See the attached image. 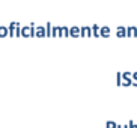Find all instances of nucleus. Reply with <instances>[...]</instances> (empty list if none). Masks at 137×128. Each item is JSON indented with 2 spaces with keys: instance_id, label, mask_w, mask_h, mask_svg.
I'll return each mask as SVG.
<instances>
[{
  "instance_id": "obj_1",
  "label": "nucleus",
  "mask_w": 137,
  "mask_h": 128,
  "mask_svg": "<svg viewBox=\"0 0 137 128\" xmlns=\"http://www.w3.org/2000/svg\"><path fill=\"white\" fill-rule=\"evenodd\" d=\"M117 81H119V84H124V86H128V84H131L133 83V80H131V75L128 74V72H119L117 74Z\"/></svg>"
},
{
  "instance_id": "obj_2",
  "label": "nucleus",
  "mask_w": 137,
  "mask_h": 128,
  "mask_svg": "<svg viewBox=\"0 0 137 128\" xmlns=\"http://www.w3.org/2000/svg\"><path fill=\"white\" fill-rule=\"evenodd\" d=\"M90 33H92V30H90V27H88V26L80 30V35H81V36H89Z\"/></svg>"
},
{
  "instance_id": "obj_3",
  "label": "nucleus",
  "mask_w": 137,
  "mask_h": 128,
  "mask_svg": "<svg viewBox=\"0 0 137 128\" xmlns=\"http://www.w3.org/2000/svg\"><path fill=\"white\" fill-rule=\"evenodd\" d=\"M36 35H38V36H44V35H45L44 27H38V29H36Z\"/></svg>"
},
{
  "instance_id": "obj_4",
  "label": "nucleus",
  "mask_w": 137,
  "mask_h": 128,
  "mask_svg": "<svg viewBox=\"0 0 137 128\" xmlns=\"http://www.w3.org/2000/svg\"><path fill=\"white\" fill-rule=\"evenodd\" d=\"M125 33H127L125 27H122V26H121V27H117V35H119V36H124Z\"/></svg>"
},
{
  "instance_id": "obj_5",
  "label": "nucleus",
  "mask_w": 137,
  "mask_h": 128,
  "mask_svg": "<svg viewBox=\"0 0 137 128\" xmlns=\"http://www.w3.org/2000/svg\"><path fill=\"white\" fill-rule=\"evenodd\" d=\"M71 35H72V36L80 35V29H78V27H72V29H71Z\"/></svg>"
},
{
  "instance_id": "obj_6",
  "label": "nucleus",
  "mask_w": 137,
  "mask_h": 128,
  "mask_svg": "<svg viewBox=\"0 0 137 128\" xmlns=\"http://www.w3.org/2000/svg\"><path fill=\"white\" fill-rule=\"evenodd\" d=\"M99 33H101V35H108V33H110V29H108V27H102V29L99 30Z\"/></svg>"
},
{
  "instance_id": "obj_7",
  "label": "nucleus",
  "mask_w": 137,
  "mask_h": 128,
  "mask_svg": "<svg viewBox=\"0 0 137 128\" xmlns=\"http://www.w3.org/2000/svg\"><path fill=\"white\" fill-rule=\"evenodd\" d=\"M128 35H137V29L136 27H130L128 29Z\"/></svg>"
},
{
  "instance_id": "obj_8",
  "label": "nucleus",
  "mask_w": 137,
  "mask_h": 128,
  "mask_svg": "<svg viewBox=\"0 0 137 128\" xmlns=\"http://www.w3.org/2000/svg\"><path fill=\"white\" fill-rule=\"evenodd\" d=\"M107 128H116V124L115 122H107Z\"/></svg>"
},
{
  "instance_id": "obj_9",
  "label": "nucleus",
  "mask_w": 137,
  "mask_h": 128,
  "mask_svg": "<svg viewBox=\"0 0 137 128\" xmlns=\"http://www.w3.org/2000/svg\"><path fill=\"white\" fill-rule=\"evenodd\" d=\"M133 79H134V81H133L131 84H136V86H137V72H134V74H133Z\"/></svg>"
},
{
  "instance_id": "obj_10",
  "label": "nucleus",
  "mask_w": 137,
  "mask_h": 128,
  "mask_svg": "<svg viewBox=\"0 0 137 128\" xmlns=\"http://www.w3.org/2000/svg\"><path fill=\"white\" fill-rule=\"evenodd\" d=\"M30 33H32V29H29V27L24 29V35H30Z\"/></svg>"
},
{
  "instance_id": "obj_11",
  "label": "nucleus",
  "mask_w": 137,
  "mask_h": 128,
  "mask_svg": "<svg viewBox=\"0 0 137 128\" xmlns=\"http://www.w3.org/2000/svg\"><path fill=\"white\" fill-rule=\"evenodd\" d=\"M93 32H95V35H99V29H98V26H93Z\"/></svg>"
},
{
  "instance_id": "obj_12",
  "label": "nucleus",
  "mask_w": 137,
  "mask_h": 128,
  "mask_svg": "<svg viewBox=\"0 0 137 128\" xmlns=\"http://www.w3.org/2000/svg\"><path fill=\"white\" fill-rule=\"evenodd\" d=\"M130 128H137V125L134 122H130Z\"/></svg>"
},
{
  "instance_id": "obj_13",
  "label": "nucleus",
  "mask_w": 137,
  "mask_h": 128,
  "mask_svg": "<svg viewBox=\"0 0 137 128\" xmlns=\"http://www.w3.org/2000/svg\"><path fill=\"white\" fill-rule=\"evenodd\" d=\"M116 128H128L127 125H119V127H116Z\"/></svg>"
}]
</instances>
